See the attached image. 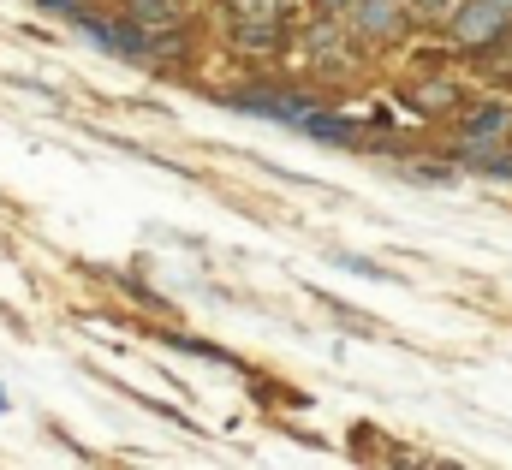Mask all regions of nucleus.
<instances>
[{"label": "nucleus", "instance_id": "f257e3e1", "mask_svg": "<svg viewBox=\"0 0 512 470\" xmlns=\"http://www.w3.org/2000/svg\"><path fill=\"white\" fill-rule=\"evenodd\" d=\"M411 0H352L346 6V30H352V42H364V48H393V42H405L411 36Z\"/></svg>", "mask_w": 512, "mask_h": 470}, {"label": "nucleus", "instance_id": "f03ea898", "mask_svg": "<svg viewBox=\"0 0 512 470\" xmlns=\"http://www.w3.org/2000/svg\"><path fill=\"white\" fill-rule=\"evenodd\" d=\"M227 42H233V54H245V60H280L286 42H292L286 6H251V12H239V24H233Z\"/></svg>", "mask_w": 512, "mask_h": 470}, {"label": "nucleus", "instance_id": "7ed1b4c3", "mask_svg": "<svg viewBox=\"0 0 512 470\" xmlns=\"http://www.w3.org/2000/svg\"><path fill=\"white\" fill-rule=\"evenodd\" d=\"M447 30H453L459 48H495V42H507L512 12L501 0H459V6L447 12Z\"/></svg>", "mask_w": 512, "mask_h": 470}, {"label": "nucleus", "instance_id": "20e7f679", "mask_svg": "<svg viewBox=\"0 0 512 470\" xmlns=\"http://www.w3.org/2000/svg\"><path fill=\"white\" fill-rule=\"evenodd\" d=\"M459 131H465V143H471V149L501 143V137L512 131V108H507V102H483V108H471V114L459 119Z\"/></svg>", "mask_w": 512, "mask_h": 470}, {"label": "nucleus", "instance_id": "39448f33", "mask_svg": "<svg viewBox=\"0 0 512 470\" xmlns=\"http://www.w3.org/2000/svg\"><path fill=\"white\" fill-rule=\"evenodd\" d=\"M304 137H316V143H334V149H352V143H364V125L352 114H334V108H316V114L298 125Z\"/></svg>", "mask_w": 512, "mask_h": 470}, {"label": "nucleus", "instance_id": "423d86ee", "mask_svg": "<svg viewBox=\"0 0 512 470\" xmlns=\"http://www.w3.org/2000/svg\"><path fill=\"white\" fill-rule=\"evenodd\" d=\"M233 114H256V119H274V102H280V84H251V90H227L221 96Z\"/></svg>", "mask_w": 512, "mask_h": 470}, {"label": "nucleus", "instance_id": "0eeeda50", "mask_svg": "<svg viewBox=\"0 0 512 470\" xmlns=\"http://www.w3.org/2000/svg\"><path fill=\"white\" fill-rule=\"evenodd\" d=\"M120 12H131L137 24H149V30H155V24H173V18H185V0H126Z\"/></svg>", "mask_w": 512, "mask_h": 470}, {"label": "nucleus", "instance_id": "6e6552de", "mask_svg": "<svg viewBox=\"0 0 512 470\" xmlns=\"http://www.w3.org/2000/svg\"><path fill=\"white\" fill-rule=\"evenodd\" d=\"M453 102H459L453 84H417V90H411V108H417V114H447Z\"/></svg>", "mask_w": 512, "mask_h": 470}, {"label": "nucleus", "instance_id": "1a4fd4ad", "mask_svg": "<svg viewBox=\"0 0 512 470\" xmlns=\"http://www.w3.org/2000/svg\"><path fill=\"white\" fill-rule=\"evenodd\" d=\"M173 346H179V352H191V357H209V363H233V352H221V346H209V340H185V334H179Z\"/></svg>", "mask_w": 512, "mask_h": 470}, {"label": "nucleus", "instance_id": "9d476101", "mask_svg": "<svg viewBox=\"0 0 512 470\" xmlns=\"http://www.w3.org/2000/svg\"><path fill=\"white\" fill-rule=\"evenodd\" d=\"M36 6H42V18H72V24H78V12H84L90 0H36Z\"/></svg>", "mask_w": 512, "mask_h": 470}, {"label": "nucleus", "instance_id": "9b49d317", "mask_svg": "<svg viewBox=\"0 0 512 470\" xmlns=\"http://www.w3.org/2000/svg\"><path fill=\"white\" fill-rule=\"evenodd\" d=\"M340 268H352V274H370V280H387V268H376V262H364V256H334Z\"/></svg>", "mask_w": 512, "mask_h": 470}, {"label": "nucleus", "instance_id": "f8f14e48", "mask_svg": "<svg viewBox=\"0 0 512 470\" xmlns=\"http://www.w3.org/2000/svg\"><path fill=\"white\" fill-rule=\"evenodd\" d=\"M459 0H411V12H423V18H447Z\"/></svg>", "mask_w": 512, "mask_h": 470}, {"label": "nucleus", "instance_id": "ddd939ff", "mask_svg": "<svg viewBox=\"0 0 512 470\" xmlns=\"http://www.w3.org/2000/svg\"><path fill=\"white\" fill-rule=\"evenodd\" d=\"M346 6L352 0H316V12H328V18H346Z\"/></svg>", "mask_w": 512, "mask_h": 470}, {"label": "nucleus", "instance_id": "4468645a", "mask_svg": "<svg viewBox=\"0 0 512 470\" xmlns=\"http://www.w3.org/2000/svg\"><path fill=\"white\" fill-rule=\"evenodd\" d=\"M0 411H6V393H0Z\"/></svg>", "mask_w": 512, "mask_h": 470}, {"label": "nucleus", "instance_id": "2eb2a0df", "mask_svg": "<svg viewBox=\"0 0 512 470\" xmlns=\"http://www.w3.org/2000/svg\"><path fill=\"white\" fill-rule=\"evenodd\" d=\"M501 6H507V12H512V0H501Z\"/></svg>", "mask_w": 512, "mask_h": 470}]
</instances>
